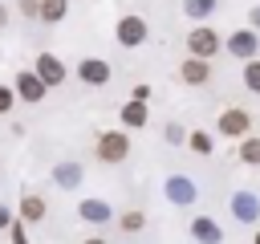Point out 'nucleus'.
<instances>
[{
	"instance_id": "16",
	"label": "nucleus",
	"mask_w": 260,
	"mask_h": 244,
	"mask_svg": "<svg viewBox=\"0 0 260 244\" xmlns=\"http://www.w3.org/2000/svg\"><path fill=\"white\" fill-rule=\"evenodd\" d=\"M252 49H256V37H252V33H236V37H232V53H236V57H248Z\"/></svg>"
},
{
	"instance_id": "19",
	"label": "nucleus",
	"mask_w": 260,
	"mask_h": 244,
	"mask_svg": "<svg viewBox=\"0 0 260 244\" xmlns=\"http://www.w3.org/2000/svg\"><path fill=\"white\" fill-rule=\"evenodd\" d=\"M142 224H146V216H142V211H126V216H122V232H138Z\"/></svg>"
},
{
	"instance_id": "6",
	"label": "nucleus",
	"mask_w": 260,
	"mask_h": 244,
	"mask_svg": "<svg viewBox=\"0 0 260 244\" xmlns=\"http://www.w3.org/2000/svg\"><path fill=\"white\" fill-rule=\"evenodd\" d=\"M37 77H41L45 85H57V81L65 77V69H61V61H57L53 53H41V57H37Z\"/></svg>"
},
{
	"instance_id": "13",
	"label": "nucleus",
	"mask_w": 260,
	"mask_h": 244,
	"mask_svg": "<svg viewBox=\"0 0 260 244\" xmlns=\"http://www.w3.org/2000/svg\"><path fill=\"white\" fill-rule=\"evenodd\" d=\"M232 211H236V216H240V220H248V224H252V220H256V211H260V207H256V199H252V195H248V191H240V195H236V199H232Z\"/></svg>"
},
{
	"instance_id": "1",
	"label": "nucleus",
	"mask_w": 260,
	"mask_h": 244,
	"mask_svg": "<svg viewBox=\"0 0 260 244\" xmlns=\"http://www.w3.org/2000/svg\"><path fill=\"white\" fill-rule=\"evenodd\" d=\"M126 155H130V138H126V134H114V130H110V134L98 138V159H102V163H122Z\"/></svg>"
},
{
	"instance_id": "23",
	"label": "nucleus",
	"mask_w": 260,
	"mask_h": 244,
	"mask_svg": "<svg viewBox=\"0 0 260 244\" xmlns=\"http://www.w3.org/2000/svg\"><path fill=\"white\" fill-rule=\"evenodd\" d=\"M187 8H191V12H207V8H211V0H187Z\"/></svg>"
},
{
	"instance_id": "8",
	"label": "nucleus",
	"mask_w": 260,
	"mask_h": 244,
	"mask_svg": "<svg viewBox=\"0 0 260 244\" xmlns=\"http://www.w3.org/2000/svg\"><path fill=\"white\" fill-rule=\"evenodd\" d=\"M77 73H81V81H89V85H102V81L110 77V65H106V61H98V57H85V61L77 65Z\"/></svg>"
},
{
	"instance_id": "10",
	"label": "nucleus",
	"mask_w": 260,
	"mask_h": 244,
	"mask_svg": "<svg viewBox=\"0 0 260 244\" xmlns=\"http://www.w3.org/2000/svg\"><path fill=\"white\" fill-rule=\"evenodd\" d=\"M16 89H20L24 102H41V98H45V81H41L37 73H20V77H16Z\"/></svg>"
},
{
	"instance_id": "22",
	"label": "nucleus",
	"mask_w": 260,
	"mask_h": 244,
	"mask_svg": "<svg viewBox=\"0 0 260 244\" xmlns=\"http://www.w3.org/2000/svg\"><path fill=\"white\" fill-rule=\"evenodd\" d=\"M8 110H12V89L0 85V114H8Z\"/></svg>"
},
{
	"instance_id": "2",
	"label": "nucleus",
	"mask_w": 260,
	"mask_h": 244,
	"mask_svg": "<svg viewBox=\"0 0 260 244\" xmlns=\"http://www.w3.org/2000/svg\"><path fill=\"white\" fill-rule=\"evenodd\" d=\"M187 45H191V53L203 61V57H211V53L219 49V37H215V28H191Z\"/></svg>"
},
{
	"instance_id": "17",
	"label": "nucleus",
	"mask_w": 260,
	"mask_h": 244,
	"mask_svg": "<svg viewBox=\"0 0 260 244\" xmlns=\"http://www.w3.org/2000/svg\"><path fill=\"white\" fill-rule=\"evenodd\" d=\"M41 16L45 20H61L65 16V0H41Z\"/></svg>"
},
{
	"instance_id": "24",
	"label": "nucleus",
	"mask_w": 260,
	"mask_h": 244,
	"mask_svg": "<svg viewBox=\"0 0 260 244\" xmlns=\"http://www.w3.org/2000/svg\"><path fill=\"white\" fill-rule=\"evenodd\" d=\"M20 8L24 12H41V0H20Z\"/></svg>"
},
{
	"instance_id": "14",
	"label": "nucleus",
	"mask_w": 260,
	"mask_h": 244,
	"mask_svg": "<svg viewBox=\"0 0 260 244\" xmlns=\"http://www.w3.org/2000/svg\"><path fill=\"white\" fill-rule=\"evenodd\" d=\"M122 122H126V126H146V102H130V106L122 110Z\"/></svg>"
},
{
	"instance_id": "26",
	"label": "nucleus",
	"mask_w": 260,
	"mask_h": 244,
	"mask_svg": "<svg viewBox=\"0 0 260 244\" xmlns=\"http://www.w3.org/2000/svg\"><path fill=\"white\" fill-rule=\"evenodd\" d=\"M252 20H256V24H260V8H256V12H252Z\"/></svg>"
},
{
	"instance_id": "28",
	"label": "nucleus",
	"mask_w": 260,
	"mask_h": 244,
	"mask_svg": "<svg viewBox=\"0 0 260 244\" xmlns=\"http://www.w3.org/2000/svg\"><path fill=\"white\" fill-rule=\"evenodd\" d=\"M252 244H260V232H256V240H252Z\"/></svg>"
},
{
	"instance_id": "25",
	"label": "nucleus",
	"mask_w": 260,
	"mask_h": 244,
	"mask_svg": "<svg viewBox=\"0 0 260 244\" xmlns=\"http://www.w3.org/2000/svg\"><path fill=\"white\" fill-rule=\"evenodd\" d=\"M12 224V216H8V207H0V228H8Z\"/></svg>"
},
{
	"instance_id": "20",
	"label": "nucleus",
	"mask_w": 260,
	"mask_h": 244,
	"mask_svg": "<svg viewBox=\"0 0 260 244\" xmlns=\"http://www.w3.org/2000/svg\"><path fill=\"white\" fill-rule=\"evenodd\" d=\"M244 81H248V89H256V94H260V61H252V65L244 69Z\"/></svg>"
},
{
	"instance_id": "9",
	"label": "nucleus",
	"mask_w": 260,
	"mask_h": 244,
	"mask_svg": "<svg viewBox=\"0 0 260 244\" xmlns=\"http://www.w3.org/2000/svg\"><path fill=\"white\" fill-rule=\"evenodd\" d=\"M179 77H183L187 85H199V81H207V77H211V65H207V61H199V57H191V61H183Z\"/></svg>"
},
{
	"instance_id": "3",
	"label": "nucleus",
	"mask_w": 260,
	"mask_h": 244,
	"mask_svg": "<svg viewBox=\"0 0 260 244\" xmlns=\"http://www.w3.org/2000/svg\"><path fill=\"white\" fill-rule=\"evenodd\" d=\"M248 126H252V118H248L244 110H223V114H219V130H223L228 138H244Z\"/></svg>"
},
{
	"instance_id": "12",
	"label": "nucleus",
	"mask_w": 260,
	"mask_h": 244,
	"mask_svg": "<svg viewBox=\"0 0 260 244\" xmlns=\"http://www.w3.org/2000/svg\"><path fill=\"white\" fill-rule=\"evenodd\" d=\"M20 216H24L28 224L45 220V199H41V195H24V199H20Z\"/></svg>"
},
{
	"instance_id": "5",
	"label": "nucleus",
	"mask_w": 260,
	"mask_h": 244,
	"mask_svg": "<svg viewBox=\"0 0 260 244\" xmlns=\"http://www.w3.org/2000/svg\"><path fill=\"white\" fill-rule=\"evenodd\" d=\"M118 41H122V45H142V41H146V20H142V16H122Z\"/></svg>"
},
{
	"instance_id": "11",
	"label": "nucleus",
	"mask_w": 260,
	"mask_h": 244,
	"mask_svg": "<svg viewBox=\"0 0 260 244\" xmlns=\"http://www.w3.org/2000/svg\"><path fill=\"white\" fill-rule=\"evenodd\" d=\"M114 211L102 203V199H81V220H89V224H106Z\"/></svg>"
},
{
	"instance_id": "21",
	"label": "nucleus",
	"mask_w": 260,
	"mask_h": 244,
	"mask_svg": "<svg viewBox=\"0 0 260 244\" xmlns=\"http://www.w3.org/2000/svg\"><path fill=\"white\" fill-rule=\"evenodd\" d=\"M191 146H195L199 155H207V150H211V138H207V134H191Z\"/></svg>"
},
{
	"instance_id": "7",
	"label": "nucleus",
	"mask_w": 260,
	"mask_h": 244,
	"mask_svg": "<svg viewBox=\"0 0 260 244\" xmlns=\"http://www.w3.org/2000/svg\"><path fill=\"white\" fill-rule=\"evenodd\" d=\"M191 232H195V240H199V244H219V240H223V232H219V224H215L211 216L191 220Z\"/></svg>"
},
{
	"instance_id": "15",
	"label": "nucleus",
	"mask_w": 260,
	"mask_h": 244,
	"mask_svg": "<svg viewBox=\"0 0 260 244\" xmlns=\"http://www.w3.org/2000/svg\"><path fill=\"white\" fill-rule=\"evenodd\" d=\"M57 183H61V187H77V183H81V167H77V163H61V167H57Z\"/></svg>"
},
{
	"instance_id": "27",
	"label": "nucleus",
	"mask_w": 260,
	"mask_h": 244,
	"mask_svg": "<svg viewBox=\"0 0 260 244\" xmlns=\"http://www.w3.org/2000/svg\"><path fill=\"white\" fill-rule=\"evenodd\" d=\"M81 244H106V240H81Z\"/></svg>"
},
{
	"instance_id": "18",
	"label": "nucleus",
	"mask_w": 260,
	"mask_h": 244,
	"mask_svg": "<svg viewBox=\"0 0 260 244\" xmlns=\"http://www.w3.org/2000/svg\"><path fill=\"white\" fill-rule=\"evenodd\" d=\"M240 159L244 163H260V138H244L240 142Z\"/></svg>"
},
{
	"instance_id": "4",
	"label": "nucleus",
	"mask_w": 260,
	"mask_h": 244,
	"mask_svg": "<svg viewBox=\"0 0 260 244\" xmlns=\"http://www.w3.org/2000/svg\"><path fill=\"white\" fill-rule=\"evenodd\" d=\"M167 199L179 203V207H187V203L195 199V183H191L187 175H171V179H167Z\"/></svg>"
}]
</instances>
